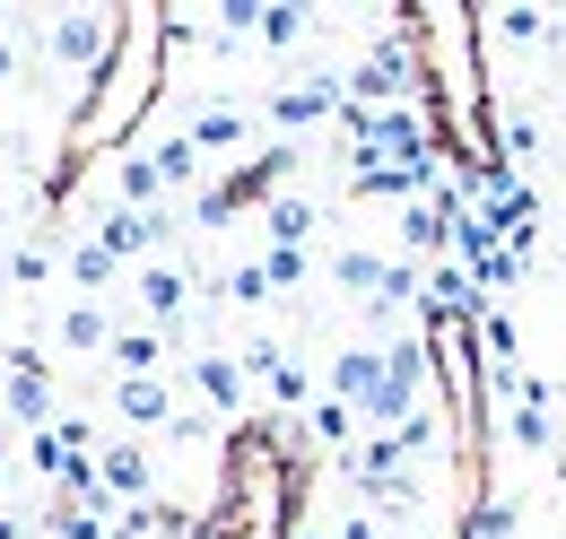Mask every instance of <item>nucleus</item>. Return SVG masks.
<instances>
[{
	"label": "nucleus",
	"mask_w": 566,
	"mask_h": 539,
	"mask_svg": "<svg viewBox=\"0 0 566 539\" xmlns=\"http://www.w3.org/2000/svg\"><path fill=\"white\" fill-rule=\"evenodd\" d=\"M296 539H340V531H296Z\"/></svg>",
	"instance_id": "obj_31"
},
{
	"label": "nucleus",
	"mask_w": 566,
	"mask_h": 539,
	"mask_svg": "<svg viewBox=\"0 0 566 539\" xmlns=\"http://www.w3.org/2000/svg\"><path fill=\"white\" fill-rule=\"evenodd\" d=\"M96 478H105V496H114V505H157V496H148V487H157V462H148L140 435H105Z\"/></svg>",
	"instance_id": "obj_5"
},
{
	"label": "nucleus",
	"mask_w": 566,
	"mask_h": 539,
	"mask_svg": "<svg viewBox=\"0 0 566 539\" xmlns=\"http://www.w3.org/2000/svg\"><path fill=\"white\" fill-rule=\"evenodd\" d=\"M287 348L280 339H244V374H262V383H271V366H280Z\"/></svg>",
	"instance_id": "obj_28"
},
{
	"label": "nucleus",
	"mask_w": 566,
	"mask_h": 539,
	"mask_svg": "<svg viewBox=\"0 0 566 539\" xmlns=\"http://www.w3.org/2000/svg\"><path fill=\"white\" fill-rule=\"evenodd\" d=\"M184 374H192V392H201L210 418H235V409H244V357H235V348H192Z\"/></svg>",
	"instance_id": "obj_6"
},
{
	"label": "nucleus",
	"mask_w": 566,
	"mask_h": 539,
	"mask_svg": "<svg viewBox=\"0 0 566 539\" xmlns=\"http://www.w3.org/2000/svg\"><path fill=\"white\" fill-rule=\"evenodd\" d=\"M305 392H314V374H305V357H280V366H271V401H280V409H296Z\"/></svg>",
	"instance_id": "obj_26"
},
{
	"label": "nucleus",
	"mask_w": 566,
	"mask_h": 539,
	"mask_svg": "<svg viewBox=\"0 0 566 539\" xmlns=\"http://www.w3.org/2000/svg\"><path fill=\"white\" fill-rule=\"evenodd\" d=\"M262 226H271V244H287V253H305V235L323 226V209L305 201V192H280V201L262 209Z\"/></svg>",
	"instance_id": "obj_19"
},
{
	"label": "nucleus",
	"mask_w": 566,
	"mask_h": 539,
	"mask_svg": "<svg viewBox=\"0 0 566 539\" xmlns=\"http://www.w3.org/2000/svg\"><path fill=\"white\" fill-rule=\"evenodd\" d=\"M0 539H18V522H9V514H0Z\"/></svg>",
	"instance_id": "obj_30"
},
{
	"label": "nucleus",
	"mask_w": 566,
	"mask_h": 539,
	"mask_svg": "<svg viewBox=\"0 0 566 539\" xmlns=\"http://www.w3.org/2000/svg\"><path fill=\"white\" fill-rule=\"evenodd\" d=\"M340 539H384V522H375V514H357V522H340Z\"/></svg>",
	"instance_id": "obj_29"
},
{
	"label": "nucleus",
	"mask_w": 566,
	"mask_h": 539,
	"mask_svg": "<svg viewBox=\"0 0 566 539\" xmlns=\"http://www.w3.org/2000/svg\"><path fill=\"white\" fill-rule=\"evenodd\" d=\"M175 235V209H105L96 218V244L114 262H157V244Z\"/></svg>",
	"instance_id": "obj_4"
},
{
	"label": "nucleus",
	"mask_w": 566,
	"mask_h": 539,
	"mask_svg": "<svg viewBox=\"0 0 566 539\" xmlns=\"http://www.w3.org/2000/svg\"><path fill=\"white\" fill-rule=\"evenodd\" d=\"M401 539H427V531H401Z\"/></svg>",
	"instance_id": "obj_32"
},
{
	"label": "nucleus",
	"mask_w": 566,
	"mask_h": 539,
	"mask_svg": "<svg viewBox=\"0 0 566 539\" xmlns=\"http://www.w3.org/2000/svg\"><path fill=\"white\" fill-rule=\"evenodd\" d=\"M218 296H227L235 314H253V305L271 296V270H262V262H235V270H227V278H218Z\"/></svg>",
	"instance_id": "obj_25"
},
{
	"label": "nucleus",
	"mask_w": 566,
	"mask_h": 539,
	"mask_svg": "<svg viewBox=\"0 0 566 539\" xmlns=\"http://www.w3.org/2000/svg\"><path fill=\"white\" fill-rule=\"evenodd\" d=\"M262 270H271V287H305L314 253H287V244H271V253H262Z\"/></svg>",
	"instance_id": "obj_27"
},
{
	"label": "nucleus",
	"mask_w": 566,
	"mask_h": 539,
	"mask_svg": "<svg viewBox=\"0 0 566 539\" xmlns=\"http://www.w3.org/2000/svg\"><path fill=\"white\" fill-rule=\"evenodd\" d=\"M132 287H140L148 331H166V323L192 314V270H184V262H140V270H132Z\"/></svg>",
	"instance_id": "obj_7"
},
{
	"label": "nucleus",
	"mask_w": 566,
	"mask_h": 539,
	"mask_svg": "<svg viewBox=\"0 0 566 539\" xmlns=\"http://www.w3.org/2000/svg\"><path fill=\"white\" fill-rule=\"evenodd\" d=\"M0 278H9V287H44V278H53V244H44V235H27V244H9V262H0Z\"/></svg>",
	"instance_id": "obj_23"
},
{
	"label": "nucleus",
	"mask_w": 566,
	"mask_h": 539,
	"mask_svg": "<svg viewBox=\"0 0 566 539\" xmlns=\"http://www.w3.org/2000/svg\"><path fill=\"white\" fill-rule=\"evenodd\" d=\"M9 418H18L27 435L53 426V374L35 366V348H9Z\"/></svg>",
	"instance_id": "obj_8"
},
{
	"label": "nucleus",
	"mask_w": 566,
	"mask_h": 539,
	"mask_svg": "<svg viewBox=\"0 0 566 539\" xmlns=\"http://www.w3.org/2000/svg\"><path fill=\"white\" fill-rule=\"evenodd\" d=\"M314 35V9H287V0H262V44L287 53V44H305Z\"/></svg>",
	"instance_id": "obj_22"
},
{
	"label": "nucleus",
	"mask_w": 566,
	"mask_h": 539,
	"mask_svg": "<svg viewBox=\"0 0 566 539\" xmlns=\"http://www.w3.org/2000/svg\"><path fill=\"white\" fill-rule=\"evenodd\" d=\"M384 348H392V339H357V348H340L323 392H332V401H349V409H366V401H375V383H384Z\"/></svg>",
	"instance_id": "obj_9"
},
{
	"label": "nucleus",
	"mask_w": 566,
	"mask_h": 539,
	"mask_svg": "<svg viewBox=\"0 0 566 539\" xmlns=\"http://www.w3.org/2000/svg\"><path fill=\"white\" fill-rule=\"evenodd\" d=\"M114 418L123 426H184V401L166 374H148V383H114Z\"/></svg>",
	"instance_id": "obj_11"
},
{
	"label": "nucleus",
	"mask_w": 566,
	"mask_h": 539,
	"mask_svg": "<svg viewBox=\"0 0 566 539\" xmlns=\"http://www.w3.org/2000/svg\"><path fill=\"white\" fill-rule=\"evenodd\" d=\"M489 226H496V244H514V253H532V235H541V192L532 183H496L489 201Z\"/></svg>",
	"instance_id": "obj_10"
},
{
	"label": "nucleus",
	"mask_w": 566,
	"mask_h": 539,
	"mask_svg": "<svg viewBox=\"0 0 566 539\" xmlns=\"http://www.w3.org/2000/svg\"><path fill=\"white\" fill-rule=\"evenodd\" d=\"M123 35H132V18H123V9H53V18H44V62L87 96V78L123 53Z\"/></svg>",
	"instance_id": "obj_1"
},
{
	"label": "nucleus",
	"mask_w": 566,
	"mask_h": 539,
	"mask_svg": "<svg viewBox=\"0 0 566 539\" xmlns=\"http://www.w3.org/2000/svg\"><path fill=\"white\" fill-rule=\"evenodd\" d=\"M148 166H157V183H166V192H192V201L210 192V183H201V166H210V157H201L184 131H157V139H148Z\"/></svg>",
	"instance_id": "obj_12"
},
{
	"label": "nucleus",
	"mask_w": 566,
	"mask_h": 539,
	"mask_svg": "<svg viewBox=\"0 0 566 539\" xmlns=\"http://www.w3.org/2000/svg\"><path fill=\"white\" fill-rule=\"evenodd\" d=\"M505 531H514V505L505 496H471V514H462L453 539H505Z\"/></svg>",
	"instance_id": "obj_24"
},
{
	"label": "nucleus",
	"mask_w": 566,
	"mask_h": 539,
	"mask_svg": "<svg viewBox=\"0 0 566 539\" xmlns=\"http://www.w3.org/2000/svg\"><path fill=\"white\" fill-rule=\"evenodd\" d=\"M0 478H9V471H0Z\"/></svg>",
	"instance_id": "obj_33"
},
{
	"label": "nucleus",
	"mask_w": 566,
	"mask_h": 539,
	"mask_svg": "<svg viewBox=\"0 0 566 539\" xmlns=\"http://www.w3.org/2000/svg\"><path fill=\"white\" fill-rule=\"evenodd\" d=\"M340 114H349V78H332V70L271 87V123H280L287 139H296V131H323V123H340Z\"/></svg>",
	"instance_id": "obj_3"
},
{
	"label": "nucleus",
	"mask_w": 566,
	"mask_h": 539,
	"mask_svg": "<svg viewBox=\"0 0 566 539\" xmlns=\"http://www.w3.org/2000/svg\"><path fill=\"white\" fill-rule=\"evenodd\" d=\"M480 35H489V44H514V53H532V44L549 35V18H541V9H489Z\"/></svg>",
	"instance_id": "obj_21"
},
{
	"label": "nucleus",
	"mask_w": 566,
	"mask_h": 539,
	"mask_svg": "<svg viewBox=\"0 0 566 539\" xmlns=\"http://www.w3.org/2000/svg\"><path fill=\"white\" fill-rule=\"evenodd\" d=\"M62 348H78V357H105V348H114V314H105L96 296H71V314H62Z\"/></svg>",
	"instance_id": "obj_17"
},
{
	"label": "nucleus",
	"mask_w": 566,
	"mask_h": 539,
	"mask_svg": "<svg viewBox=\"0 0 566 539\" xmlns=\"http://www.w3.org/2000/svg\"><path fill=\"white\" fill-rule=\"evenodd\" d=\"M105 366H114V374H123V383H148V374H157V366H166V331H114V348H105Z\"/></svg>",
	"instance_id": "obj_15"
},
{
	"label": "nucleus",
	"mask_w": 566,
	"mask_h": 539,
	"mask_svg": "<svg viewBox=\"0 0 566 539\" xmlns=\"http://www.w3.org/2000/svg\"><path fill=\"white\" fill-rule=\"evenodd\" d=\"M175 131L192 139L201 157H227V148H244V131H253V114H244V105H201V114H184Z\"/></svg>",
	"instance_id": "obj_13"
},
{
	"label": "nucleus",
	"mask_w": 566,
	"mask_h": 539,
	"mask_svg": "<svg viewBox=\"0 0 566 539\" xmlns=\"http://www.w3.org/2000/svg\"><path fill=\"white\" fill-rule=\"evenodd\" d=\"M496 148H489V166L496 175H514V166H532V157H541V123H532V114H496Z\"/></svg>",
	"instance_id": "obj_18"
},
{
	"label": "nucleus",
	"mask_w": 566,
	"mask_h": 539,
	"mask_svg": "<svg viewBox=\"0 0 566 539\" xmlns=\"http://www.w3.org/2000/svg\"><path fill=\"white\" fill-rule=\"evenodd\" d=\"M427 383H436V331H401L384 348V383H375V401L357 409L366 418V435H392V426H410L427 409Z\"/></svg>",
	"instance_id": "obj_2"
},
{
	"label": "nucleus",
	"mask_w": 566,
	"mask_h": 539,
	"mask_svg": "<svg viewBox=\"0 0 566 539\" xmlns=\"http://www.w3.org/2000/svg\"><path fill=\"white\" fill-rule=\"evenodd\" d=\"M332 278L349 287L357 305H375V296H384V278H392V262H384V253H366V244H349V253H332Z\"/></svg>",
	"instance_id": "obj_20"
},
{
	"label": "nucleus",
	"mask_w": 566,
	"mask_h": 539,
	"mask_svg": "<svg viewBox=\"0 0 566 539\" xmlns=\"http://www.w3.org/2000/svg\"><path fill=\"white\" fill-rule=\"evenodd\" d=\"M62 270H71V287H78V296H96V305H105V296L123 287V262H114V253H105L96 235H78V244H71V262H62Z\"/></svg>",
	"instance_id": "obj_14"
},
{
	"label": "nucleus",
	"mask_w": 566,
	"mask_h": 539,
	"mask_svg": "<svg viewBox=\"0 0 566 539\" xmlns=\"http://www.w3.org/2000/svg\"><path fill=\"white\" fill-rule=\"evenodd\" d=\"M305 435H314L323 453H357V444H366V418H357L349 401H332V392H323V401H314V418H305Z\"/></svg>",
	"instance_id": "obj_16"
}]
</instances>
